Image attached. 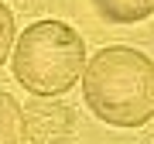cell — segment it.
Segmentation results:
<instances>
[{
	"label": "cell",
	"mask_w": 154,
	"mask_h": 144,
	"mask_svg": "<svg viewBox=\"0 0 154 144\" xmlns=\"http://www.w3.org/2000/svg\"><path fill=\"white\" fill-rule=\"evenodd\" d=\"M86 106L110 127H144L154 117V62L130 45H106L82 69Z\"/></svg>",
	"instance_id": "cell-1"
},
{
	"label": "cell",
	"mask_w": 154,
	"mask_h": 144,
	"mask_svg": "<svg viewBox=\"0 0 154 144\" xmlns=\"http://www.w3.org/2000/svg\"><path fill=\"white\" fill-rule=\"evenodd\" d=\"M82 69L86 45L79 31L55 17L28 24L14 45V79L38 100L69 93L82 79Z\"/></svg>",
	"instance_id": "cell-2"
},
{
	"label": "cell",
	"mask_w": 154,
	"mask_h": 144,
	"mask_svg": "<svg viewBox=\"0 0 154 144\" xmlns=\"http://www.w3.org/2000/svg\"><path fill=\"white\" fill-rule=\"evenodd\" d=\"M72 130V110L65 103H28L24 113V137H31V144H65Z\"/></svg>",
	"instance_id": "cell-3"
},
{
	"label": "cell",
	"mask_w": 154,
	"mask_h": 144,
	"mask_svg": "<svg viewBox=\"0 0 154 144\" xmlns=\"http://www.w3.org/2000/svg\"><path fill=\"white\" fill-rule=\"evenodd\" d=\"M106 24H137L154 14V0H93Z\"/></svg>",
	"instance_id": "cell-4"
},
{
	"label": "cell",
	"mask_w": 154,
	"mask_h": 144,
	"mask_svg": "<svg viewBox=\"0 0 154 144\" xmlns=\"http://www.w3.org/2000/svg\"><path fill=\"white\" fill-rule=\"evenodd\" d=\"M24 106L0 89V144H24Z\"/></svg>",
	"instance_id": "cell-5"
},
{
	"label": "cell",
	"mask_w": 154,
	"mask_h": 144,
	"mask_svg": "<svg viewBox=\"0 0 154 144\" xmlns=\"http://www.w3.org/2000/svg\"><path fill=\"white\" fill-rule=\"evenodd\" d=\"M11 48H14V14L7 4H0V65L7 62Z\"/></svg>",
	"instance_id": "cell-6"
}]
</instances>
